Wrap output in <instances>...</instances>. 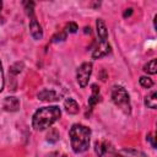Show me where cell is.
Returning a JSON list of instances; mask_svg holds the SVG:
<instances>
[{"mask_svg":"<svg viewBox=\"0 0 157 157\" xmlns=\"http://www.w3.org/2000/svg\"><path fill=\"white\" fill-rule=\"evenodd\" d=\"M61 115V110L58 105L42 107L33 114L32 125L36 130H44L53 125Z\"/></svg>","mask_w":157,"mask_h":157,"instance_id":"6da1fadb","label":"cell"},{"mask_svg":"<svg viewBox=\"0 0 157 157\" xmlns=\"http://www.w3.org/2000/svg\"><path fill=\"white\" fill-rule=\"evenodd\" d=\"M70 142L75 153H82L90 147L91 129L82 124H74L69 131Z\"/></svg>","mask_w":157,"mask_h":157,"instance_id":"7a4b0ae2","label":"cell"},{"mask_svg":"<svg viewBox=\"0 0 157 157\" xmlns=\"http://www.w3.org/2000/svg\"><path fill=\"white\" fill-rule=\"evenodd\" d=\"M112 101L113 103L125 114H130L131 105H130V98L126 92V90L121 86H114L112 90Z\"/></svg>","mask_w":157,"mask_h":157,"instance_id":"3957f363","label":"cell"},{"mask_svg":"<svg viewBox=\"0 0 157 157\" xmlns=\"http://www.w3.org/2000/svg\"><path fill=\"white\" fill-rule=\"evenodd\" d=\"M91 74H92V63H83L78 66L77 72H76V80L82 88L88 85Z\"/></svg>","mask_w":157,"mask_h":157,"instance_id":"277c9868","label":"cell"},{"mask_svg":"<svg viewBox=\"0 0 157 157\" xmlns=\"http://www.w3.org/2000/svg\"><path fill=\"white\" fill-rule=\"evenodd\" d=\"M94 152L97 157H113L114 156V147L109 141H97L94 144Z\"/></svg>","mask_w":157,"mask_h":157,"instance_id":"5b68a950","label":"cell"},{"mask_svg":"<svg viewBox=\"0 0 157 157\" xmlns=\"http://www.w3.org/2000/svg\"><path fill=\"white\" fill-rule=\"evenodd\" d=\"M29 32H31V36L37 40L43 38V29L39 22L36 20V17H31L29 20Z\"/></svg>","mask_w":157,"mask_h":157,"instance_id":"8992f818","label":"cell"},{"mask_svg":"<svg viewBox=\"0 0 157 157\" xmlns=\"http://www.w3.org/2000/svg\"><path fill=\"white\" fill-rule=\"evenodd\" d=\"M110 53V45L108 44V42H101L98 43V45L94 48V50L92 52V56L94 59H99L102 56H105L107 54Z\"/></svg>","mask_w":157,"mask_h":157,"instance_id":"52a82bcc","label":"cell"},{"mask_svg":"<svg viewBox=\"0 0 157 157\" xmlns=\"http://www.w3.org/2000/svg\"><path fill=\"white\" fill-rule=\"evenodd\" d=\"M20 108V101L17 97L10 96L4 99V109L7 112H16Z\"/></svg>","mask_w":157,"mask_h":157,"instance_id":"ba28073f","label":"cell"},{"mask_svg":"<svg viewBox=\"0 0 157 157\" xmlns=\"http://www.w3.org/2000/svg\"><path fill=\"white\" fill-rule=\"evenodd\" d=\"M96 26H97V34H98V38L101 42H107L108 39V29L105 27V23L102 18H98L97 22H96Z\"/></svg>","mask_w":157,"mask_h":157,"instance_id":"9c48e42d","label":"cell"},{"mask_svg":"<svg viewBox=\"0 0 157 157\" xmlns=\"http://www.w3.org/2000/svg\"><path fill=\"white\" fill-rule=\"evenodd\" d=\"M37 96H38V99L44 101V102H52V101H58L59 99L58 94L53 90H47V88L42 90Z\"/></svg>","mask_w":157,"mask_h":157,"instance_id":"30bf717a","label":"cell"},{"mask_svg":"<svg viewBox=\"0 0 157 157\" xmlns=\"http://www.w3.org/2000/svg\"><path fill=\"white\" fill-rule=\"evenodd\" d=\"M64 108H65V110H66L69 114H77L78 110H80L78 103H77L74 98H67V99L64 102Z\"/></svg>","mask_w":157,"mask_h":157,"instance_id":"8fae6325","label":"cell"},{"mask_svg":"<svg viewBox=\"0 0 157 157\" xmlns=\"http://www.w3.org/2000/svg\"><path fill=\"white\" fill-rule=\"evenodd\" d=\"M119 153L123 157H147L144 152L139 150H134V148H123L119 151Z\"/></svg>","mask_w":157,"mask_h":157,"instance_id":"7c38bea8","label":"cell"},{"mask_svg":"<svg viewBox=\"0 0 157 157\" xmlns=\"http://www.w3.org/2000/svg\"><path fill=\"white\" fill-rule=\"evenodd\" d=\"M145 105L151 109H156L157 107V93L156 91H152L150 94L145 97Z\"/></svg>","mask_w":157,"mask_h":157,"instance_id":"4fadbf2b","label":"cell"},{"mask_svg":"<svg viewBox=\"0 0 157 157\" xmlns=\"http://www.w3.org/2000/svg\"><path fill=\"white\" fill-rule=\"evenodd\" d=\"M98 102H99V87H97V85H92V94L88 98V104L93 107Z\"/></svg>","mask_w":157,"mask_h":157,"instance_id":"5bb4252c","label":"cell"},{"mask_svg":"<svg viewBox=\"0 0 157 157\" xmlns=\"http://www.w3.org/2000/svg\"><path fill=\"white\" fill-rule=\"evenodd\" d=\"M144 71L147 72V74H151V75H155L157 72V60L156 59H152L150 60L147 64L144 65Z\"/></svg>","mask_w":157,"mask_h":157,"instance_id":"9a60e30c","label":"cell"},{"mask_svg":"<svg viewBox=\"0 0 157 157\" xmlns=\"http://www.w3.org/2000/svg\"><path fill=\"white\" fill-rule=\"evenodd\" d=\"M47 140L49 141V142H56L58 140H59V132H58V130L56 129H50L49 130V132L47 134Z\"/></svg>","mask_w":157,"mask_h":157,"instance_id":"2e32d148","label":"cell"},{"mask_svg":"<svg viewBox=\"0 0 157 157\" xmlns=\"http://www.w3.org/2000/svg\"><path fill=\"white\" fill-rule=\"evenodd\" d=\"M139 82H140V85H141L142 87H145V88H151V87L153 86V81H152L150 77H147V76H141L140 80H139Z\"/></svg>","mask_w":157,"mask_h":157,"instance_id":"e0dca14e","label":"cell"},{"mask_svg":"<svg viewBox=\"0 0 157 157\" xmlns=\"http://www.w3.org/2000/svg\"><path fill=\"white\" fill-rule=\"evenodd\" d=\"M23 5H25L26 12H27V15L29 16V18H31V17H34V11H33V9H34V2H32V1H26V2H23Z\"/></svg>","mask_w":157,"mask_h":157,"instance_id":"ac0fdd59","label":"cell"},{"mask_svg":"<svg viewBox=\"0 0 157 157\" xmlns=\"http://www.w3.org/2000/svg\"><path fill=\"white\" fill-rule=\"evenodd\" d=\"M22 67H23V64H22V63H16V64H13V65L11 66L10 72L13 74V75H17V74H20V72L22 71Z\"/></svg>","mask_w":157,"mask_h":157,"instance_id":"d6986e66","label":"cell"},{"mask_svg":"<svg viewBox=\"0 0 157 157\" xmlns=\"http://www.w3.org/2000/svg\"><path fill=\"white\" fill-rule=\"evenodd\" d=\"M77 29H78V27L75 22H69L65 27V32H69V33H76Z\"/></svg>","mask_w":157,"mask_h":157,"instance_id":"ffe728a7","label":"cell"},{"mask_svg":"<svg viewBox=\"0 0 157 157\" xmlns=\"http://www.w3.org/2000/svg\"><path fill=\"white\" fill-rule=\"evenodd\" d=\"M65 39H66V32H60V33H56L52 38V42L56 43V42H61V40H65Z\"/></svg>","mask_w":157,"mask_h":157,"instance_id":"44dd1931","label":"cell"},{"mask_svg":"<svg viewBox=\"0 0 157 157\" xmlns=\"http://www.w3.org/2000/svg\"><path fill=\"white\" fill-rule=\"evenodd\" d=\"M2 88H4V71H2V65L0 61V92L2 91Z\"/></svg>","mask_w":157,"mask_h":157,"instance_id":"7402d4cb","label":"cell"},{"mask_svg":"<svg viewBox=\"0 0 157 157\" xmlns=\"http://www.w3.org/2000/svg\"><path fill=\"white\" fill-rule=\"evenodd\" d=\"M147 140L151 142L152 147L155 148V147H156V144H155V137H153V135H152V134H148V135H147Z\"/></svg>","mask_w":157,"mask_h":157,"instance_id":"603a6c76","label":"cell"},{"mask_svg":"<svg viewBox=\"0 0 157 157\" xmlns=\"http://www.w3.org/2000/svg\"><path fill=\"white\" fill-rule=\"evenodd\" d=\"M131 13H132V9L131 7H129V9H126L125 11H124V13H123V17H129V16H131Z\"/></svg>","mask_w":157,"mask_h":157,"instance_id":"cb8c5ba5","label":"cell"},{"mask_svg":"<svg viewBox=\"0 0 157 157\" xmlns=\"http://www.w3.org/2000/svg\"><path fill=\"white\" fill-rule=\"evenodd\" d=\"M85 33H88V34H90V33H91V28H90V27H86V28H85Z\"/></svg>","mask_w":157,"mask_h":157,"instance_id":"d4e9b609","label":"cell"},{"mask_svg":"<svg viewBox=\"0 0 157 157\" xmlns=\"http://www.w3.org/2000/svg\"><path fill=\"white\" fill-rule=\"evenodd\" d=\"M1 7H2V2L0 1V10H1Z\"/></svg>","mask_w":157,"mask_h":157,"instance_id":"484cf974","label":"cell"}]
</instances>
